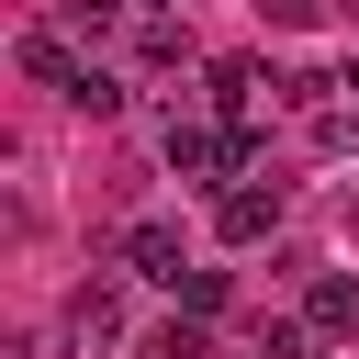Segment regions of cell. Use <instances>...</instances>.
I'll return each mask as SVG.
<instances>
[{
	"label": "cell",
	"instance_id": "cell-1",
	"mask_svg": "<svg viewBox=\"0 0 359 359\" xmlns=\"http://www.w3.org/2000/svg\"><path fill=\"white\" fill-rule=\"evenodd\" d=\"M56 337H67V359H112L123 348V280H79L67 314H56Z\"/></svg>",
	"mask_w": 359,
	"mask_h": 359
},
{
	"label": "cell",
	"instance_id": "cell-2",
	"mask_svg": "<svg viewBox=\"0 0 359 359\" xmlns=\"http://www.w3.org/2000/svg\"><path fill=\"white\" fill-rule=\"evenodd\" d=\"M269 224H280V180H269V191H258V180H224V191H213V236H224V247H258Z\"/></svg>",
	"mask_w": 359,
	"mask_h": 359
},
{
	"label": "cell",
	"instance_id": "cell-3",
	"mask_svg": "<svg viewBox=\"0 0 359 359\" xmlns=\"http://www.w3.org/2000/svg\"><path fill=\"white\" fill-rule=\"evenodd\" d=\"M123 269L180 292V280H191V258H180V224H123Z\"/></svg>",
	"mask_w": 359,
	"mask_h": 359
},
{
	"label": "cell",
	"instance_id": "cell-4",
	"mask_svg": "<svg viewBox=\"0 0 359 359\" xmlns=\"http://www.w3.org/2000/svg\"><path fill=\"white\" fill-rule=\"evenodd\" d=\"M22 79L67 101V90H79V56H67V34H45V22H34V34H22Z\"/></svg>",
	"mask_w": 359,
	"mask_h": 359
},
{
	"label": "cell",
	"instance_id": "cell-5",
	"mask_svg": "<svg viewBox=\"0 0 359 359\" xmlns=\"http://www.w3.org/2000/svg\"><path fill=\"white\" fill-rule=\"evenodd\" d=\"M303 314H314V337H359V280H348V269H325V280L303 292Z\"/></svg>",
	"mask_w": 359,
	"mask_h": 359
},
{
	"label": "cell",
	"instance_id": "cell-6",
	"mask_svg": "<svg viewBox=\"0 0 359 359\" xmlns=\"http://www.w3.org/2000/svg\"><path fill=\"white\" fill-rule=\"evenodd\" d=\"M135 67H191V22L146 11V22H135Z\"/></svg>",
	"mask_w": 359,
	"mask_h": 359
},
{
	"label": "cell",
	"instance_id": "cell-7",
	"mask_svg": "<svg viewBox=\"0 0 359 359\" xmlns=\"http://www.w3.org/2000/svg\"><path fill=\"white\" fill-rule=\"evenodd\" d=\"M202 101L247 123V101H258V67H247V56H213V67H202Z\"/></svg>",
	"mask_w": 359,
	"mask_h": 359
},
{
	"label": "cell",
	"instance_id": "cell-8",
	"mask_svg": "<svg viewBox=\"0 0 359 359\" xmlns=\"http://www.w3.org/2000/svg\"><path fill=\"white\" fill-rule=\"evenodd\" d=\"M258 359H314V314H269L258 325Z\"/></svg>",
	"mask_w": 359,
	"mask_h": 359
},
{
	"label": "cell",
	"instance_id": "cell-9",
	"mask_svg": "<svg viewBox=\"0 0 359 359\" xmlns=\"http://www.w3.org/2000/svg\"><path fill=\"white\" fill-rule=\"evenodd\" d=\"M314 146H325V157H359V90H348V101H325V112H314Z\"/></svg>",
	"mask_w": 359,
	"mask_h": 359
},
{
	"label": "cell",
	"instance_id": "cell-10",
	"mask_svg": "<svg viewBox=\"0 0 359 359\" xmlns=\"http://www.w3.org/2000/svg\"><path fill=\"white\" fill-rule=\"evenodd\" d=\"M67 112H90V123H101V112H123V79H112V67H79V90H67Z\"/></svg>",
	"mask_w": 359,
	"mask_h": 359
},
{
	"label": "cell",
	"instance_id": "cell-11",
	"mask_svg": "<svg viewBox=\"0 0 359 359\" xmlns=\"http://www.w3.org/2000/svg\"><path fill=\"white\" fill-rule=\"evenodd\" d=\"M146 359H213V348H202V314H180V325H157V337H146Z\"/></svg>",
	"mask_w": 359,
	"mask_h": 359
},
{
	"label": "cell",
	"instance_id": "cell-12",
	"mask_svg": "<svg viewBox=\"0 0 359 359\" xmlns=\"http://www.w3.org/2000/svg\"><path fill=\"white\" fill-rule=\"evenodd\" d=\"M123 11H135V0H67V34H90V45H101V34L123 22Z\"/></svg>",
	"mask_w": 359,
	"mask_h": 359
},
{
	"label": "cell",
	"instance_id": "cell-13",
	"mask_svg": "<svg viewBox=\"0 0 359 359\" xmlns=\"http://www.w3.org/2000/svg\"><path fill=\"white\" fill-rule=\"evenodd\" d=\"M180 314H224V269H191L180 280Z\"/></svg>",
	"mask_w": 359,
	"mask_h": 359
},
{
	"label": "cell",
	"instance_id": "cell-14",
	"mask_svg": "<svg viewBox=\"0 0 359 359\" xmlns=\"http://www.w3.org/2000/svg\"><path fill=\"white\" fill-rule=\"evenodd\" d=\"M337 90H359V56H348V67H337Z\"/></svg>",
	"mask_w": 359,
	"mask_h": 359
},
{
	"label": "cell",
	"instance_id": "cell-15",
	"mask_svg": "<svg viewBox=\"0 0 359 359\" xmlns=\"http://www.w3.org/2000/svg\"><path fill=\"white\" fill-rule=\"evenodd\" d=\"M348 11H359V0H348Z\"/></svg>",
	"mask_w": 359,
	"mask_h": 359
},
{
	"label": "cell",
	"instance_id": "cell-16",
	"mask_svg": "<svg viewBox=\"0 0 359 359\" xmlns=\"http://www.w3.org/2000/svg\"><path fill=\"white\" fill-rule=\"evenodd\" d=\"M146 11H157V0H146Z\"/></svg>",
	"mask_w": 359,
	"mask_h": 359
}]
</instances>
